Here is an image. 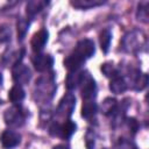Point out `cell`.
Here are the masks:
<instances>
[{"instance_id": "6da1fadb", "label": "cell", "mask_w": 149, "mask_h": 149, "mask_svg": "<svg viewBox=\"0 0 149 149\" xmlns=\"http://www.w3.org/2000/svg\"><path fill=\"white\" fill-rule=\"evenodd\" d=\"M80 93L84 100H92L95 95V81L94 79L87 73V72H83L81 74V79H80Z\"/></svg>"}, {"instance_id": "7a4b0ae2", "label": "cell", "mask_w": 149, "mask_h": 149, "mask_svg": "<svg viewBox=\"0 0 149 149\" xmlns=\"http://www.w3.org/2000/svg\"><path fill=\"white\" fill-rule=\"evenodd\" d=\"M76 106V98L72 93H66L62 100L59 101V105L57 107V114L61 118H69Z\"/></svg>"}, {"instance_id": "3957f363", "label": "cell", "mask_w": 149, "mask_h": 149, "mask_svg": "<svg viewBox=\"0 0 149 149\" xmlns=\"http://www.w3.org/2000/svg\"><path fill=\"white\" fill-rule=\"evenodd\" d=\"M95 51V47H94V43L92 40H88V38H84V40H80L77 45H76V49L73 50V52L80 57L81 59L86 61L87 58L92 57L93 54Z\"/></svg>"}, {"instance_id": "277c9868", "label": "cell", "mask_w": 149, "mask_h": 149, "mask_svg": "<svg viewBox=\"0 0 149 149\" xmlns=\"http://www.w3.org/2000/svg\"><path fill=\"white\" fill-rule=\"evenodd\" d=\"M76 123L72 122L71 120H66L64 123L62 125H58V123H54L52 127L50 128V132L52 133L54 132V135H57V136H61L63 139H69L71 137V135L76 132Z\"/></svg>"}, {"instance_id": "5b68a950", "label": "cell", "mask_w": 149, "mask_h": 149, "mask_svg": "<svg viewBox=\"0 0 149 149\" xmlns=\"http://www.w3.org/2000/svg\"><path fill=\"white\" fill-rule=\"evenodd\" d=\"M24 121V114L19 107H12L5 113V122L9 126H21Z\"/></svg>"}, {"instance_id": "8992f818", "label": "cell", "mask_w": 149, "mask_h": 149, "mask_svg": "<svg viewBox=\"0 0 149 149\" xmlns=\"http://www.w3.org/2000/svg\"><path fill=\"white\" fill-rule=\"evenodd\" d=\"M12 73H13V79L17 83V85L26 84L30 79V71H29V69L26 65L21 64V63H16L14 65Z\"/></svg>"}, {"instance_id": "52a82bcc", "label": "cell", "mask_w": 149, "mask_h": 149, "mask_svg": "<svg viewBox=\"0 0 149 149\" xmlns=\"http://www.w3.org/2000/svg\"><path fill=\"white\" fill-rule=\"evenodd\" d=\"M33 64H34V68L37 71L43 72V71H47V70L51 69V66L54 64V58L50 55L37 54L33 58Z\"/></svg>"}, {"instance_id": "ba28073f", "label": "cell", "mask_w": 149, "mask_h": 149, "mask_svg": "<svg viewBox=\"0 0 149 149\" xmlns=\"http://www.w3.org/2000/svg\"><path fill=\"white\" fill-rule=\"evenodd\" d=\"M48 36H49V34L45 29H40L37 33H35L31 41H30L31 49L35 52L40 54V51H42V49L44 48V45L48 41Z\"/></svg>"}, {"instance_id": "9c48e42d", "label": "cell", "mask_w": 149, "mask_h": 149, "mask_svg": "<svg viewBox=\"0 0 149 149\" xmlns=\"http://www.w3.org/2000/svg\"><path fill=\"white\" fill-rule=\"evenodd\" d=\"M21 141V136L13 130H5L1 135V143L5 148L16 147Z\"/></svg>"}, {"instance_id": "30bf717a", "label": "cell", "mask_w": 149, "mask_h": 149, "mask_svg": "<svg viewBox=\"0 0 149 149\" xmlns=\"http://www.w3.org/2000/svg\"><path fill=\"white\" fill-rule=\"evenodd\" d=\"M84 63H85V61L81 59L80 57H78L74 52L70 54V55L64 59V66L69 70V72L79 70Z\"/></svg>"}, {"instance_id": "8fae6325", "label": "cell", "mask_w": 149, "mask_h": 149, "mask_svg": "<svg viewBox=\"0 0 149 149\" xmlns=\"http://www.w3.org/2000/svg\"><path fill=\"white\" fill-rule=\"evenodd\" d=\"M81 74H83V71H71L69 72L68 77H66V81H65V86L68 90H73L74 87H77L80 83V79H81Z\"/></svg>"}, {"instance_id": "7c38bea8", "label": "cell", "mask_w": 149, "mask_h": 149, "mask_svg": "<svg viewBox=\"0 0 149 149\" xmlns=\"http://www.w3.org/2000/svg\"><path fill=\"white\" fill-rule=\"evenodd\" d=\"M126 88H127V84H126V81L122 77L116 76L109 83V90L115 94H120V93L125 92Z\"/></svg>"}, {"instance_id": "4fadbf2b", "label": "cell", "mask_w": 149, "mask_h": 149, "mask_svg": "<svg viewBox=\"0 0 149 149\" xmlns=\"http://www.w3.org/2000/svg\"><path fill=\"white\" fill-rule=\"evenodd\" d=\"M24 91H23V88H22V86L21 85H14L10 90H9V92H8V98H9V100L12 101V102H14V104H19L20 101H22L23 100V98H24Z\"/></svg>"}, {"instance_id": "5bb4252c", "label": "cell", "mask_w": 149, "mask_h": 149, "mask_svg": "<svg viewBox=\"0 0 149 149\" xmlns=\"http://www.w3.org/2000/svg\"><path fill=\"white\" fill-rule=\"evenodd\" d=\"M47 5H48V2H45V1H40V0L38 1L37 0L29 1L27 3V14L29 16H34L37 13H40Z\"/></svg>"}, {"instance_id": "9a60e30c", "label": "cell", "mask_w": 149, "mask_h": 149, "mask_svg": "<svg viewBox=\"0 0 149 149\" xmlns=\"http://www.w3.org/2000/svg\"><path fill=\"white\" fill-rule=\"evenodd\" d=\"M97 112V105L93 100H85L81 106V116L85 119H90Z\"/></svg>"}, {"instance_id": "2e32d148", "label": "cell", "mask_w": 149, "mask_h": 149, "mask_svg": "<svg viewBox=\"0 0 149 149\" xmlns=\"http://www.w3.org/2000/svg\"><path fill=\"white\" fill-rule=\"evenodd\" d=\"M111 40H112V34L108 29H104L100 35H99V42H100V47H101V50L104 52H107L108 51V48H109V44H111Z\"/></svg>"}, {"instance_id": "e0dca14e", "label": "cell", "mask_w": 149, "mask_h": 149, "mask_svg": "<svg viewBox=\"0 0 149 149\" xmlns=\"http://www.w3.org/2000/svg\"><path fill=\"white\" fill-rule=\"evenodd\" d=\"M104 2L105 1H102V0H74V1H71V5H73L77 8L86 9V8H91L94 6H99Z\"/></svg>"}, {"instance_id": "ac0fdd59", "label": "cell", "mask_w": 149, "mask_h": 149, "mask_svg": "<svg viewBox=\"0 0 149 149\" xmlns=\"http://www.w3.org/2000/svg\"><path fill=\"white\" fill-rule=\"evenodd\" d=\"M148 84V77L146 73H141V72H137L134 77V85H135V88L136 90H143Z\"/></svg>"}, {"instance_id": "d6986e66", "label": "cell", "mask_w": 149, "mask_h": 149, "mask_svg": "<svg viewBox=\"0 0 149 149\" xmlns=\"http://www.w3.org/2000/svg\"><path fill=\"white\" fill-rule=\"evenodd\" d=\"M116 107V101L115 99L112 98H107L102 104H101V112L104 114H109L112 113Z\"/></svg>"}, {"instance_id": "ffe728a7", "label": "cell", "mask_w": 149, "mask_h": 149, "mask_svg": "<svg viewBox=\"0 0 149 149\" xmlns=\"http://www.w3.org/2000/svg\"><path fill=\"white\" fill-rule=\"evenodd\" d=\"M28 26H29V23H28V21L27 20H24V19H20L19 21H17V38L20 40V41H22L23 40V37L26 36V33H27V30H28Z\"/></svg>"}, {"instance_id": "44dd1931", "label": "cell", "mask_w": 149, "mask_h": 149, "mask_svg": "<svg viewBox=\"0 0 149 149\" xmlns=\"http://www.w3.org/2000/svg\"><path fill=\"white\" fill-rule=\"evenodd\" d=\"M101 71L105 73V76L107 77H116L118 76V71L114 69L113 63H104L101 65Z\"/></svg>"}, {"instance_id": "7402d4cb", "label": "cell", "mask_w": 149, "mask_h": 149, "mask_svg": "<svg viewBox=\"0 0 149 149\" xmlns=\"http://www.w3.org/2000/svg\"><path fill=\"white\" fill-rule=\"evenodd\" d=\"M148 17H149V14H148V3H144V5H140L139 6V10H137V19L142 22H148Z\"/></svg>"}, {"instance_id": "603a6c76", "label": "cell", "mask_w": 149, "mask_h": 149, "mask_svg": "<svg viewBox=\"0 0 149 149\" xmlns=\"http://www.w3.org/2000/svg\"><path fill=\"white\" fill-rule=\"evenodd\" d=\"M128 126L130 129H133V132H136L137 129V122L135 119H128Z\"/></svg>"}, {"instance_id": "cb8c5ba5", "label": "cell", "mask_w": 149, "mask_h": 149, "mask_svg": "<svg viewBox=\"0 0 149 149\" xmlns=\"http://www.w3.org/2000/svg\"><path fill=\"white\" fill-rule=\"evenodd\" d=\"M52 149H69V147H66L64 144H58V146H55Z\"/></svg>"}, {"instance_id": "d4e9b609", "label": "cell", "mask_w": 149, "mask_h": 149, "mask_svg": "<svg viewBox=\"0 0 149 149\" xmlns=\"http://www.w3.org/2000/svg\"><path fill=\"white\" fill-rule=\"evenodd\" d=\"M1 80H2V76H1V73H0V83H1Z\"/></svg>"}]
</instances>
